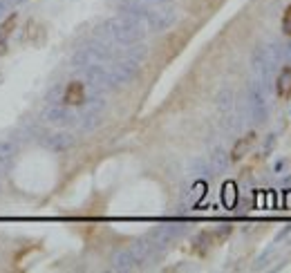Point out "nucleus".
Here are the masks:
<instances>
[{
    "mask_svg": "<svg viewBox=\"0 0 291 273\" xmlns=\"http://www.w3.org/2000/svg\"><path fill=\"white\" fill-rule=\"evenodd\" d=\"M85 101V87L79 81H72L70 85L65 87V94H63V103L65 105H81Z\"/></svg>",
    "mask_w": 291,
    "mask_h": 273,
    "instance_id": "nucleus-1",
    "label": "nucleus"
},
{
    "mask_svg": "<svg viewBox=\"0 0 291 273\" xmlns=\"http://www.w3.org/2000/svg\"><path fill=\"white\" fill-rule=\"evenodd\" d=\"M253 141H256V135H253V132H249V135H244L242 139H237V143L233 146V150H231V161H240L244 154L251 150Z\"/></svg>",
    "mask_w": 291,
    "mask_h": 273,
    "instance_id": "nucleus-2",
    "label": "nucleus"
},
{
    "mask_svg": "<svg viewBox=\"0 0 291 273\" xmlns=\"http://www.w3.org/2000/svg\"><path fill=\"white\" fill-rule=\"evenodd\" d=\"M275 90H278V96H282V99L291 96V68L280 70L278 81H275Z\"/></svg>",
    "mask_w": 291,
    "mask_h": 273,
    "instance_id": "nucleus-3",
    "label": "nucleus"
},
{
    "mask_svg": "<svg viewBox=\"0 0 291 273\" xmlns=\"http://www.w3.org/2000/svg\"><path fill=\"white\" fill-rule=\"evenodd\" d=\"M43 38H45V29L38 27L36 23H27V27H25V36H23L25 43H27V45H40V43H43Z\"/></svg>",
    "mask_w": 291,
    "mask_h": 273,
    "instance_id": "nucleus-4",
    "label": "nucleus"
},
{
    "mask_svg": "<svg viewBox=\"0 0 291 273\" xmlns=\"http://www.w3.org/2000/svg\"><path fill=\"white\" fill-rule=\"evenodd\" d=\"M16 23H18V16H16V14H12V16H9L3 25H0V36H5V38H7V36L16 29Z\"/></svg>",
    "mask_w": 291,
    "mask_h": 273,
    "instance_id": "nucleus-5",
    "label": "nucleus"
},
{
    "mask_svg": "<svg viewBox=\"0 0 291 273\" xmlns=\"http://www.w3.org/2000/svg\"><path fill=\"white\" fill-rule=\"evenodd\" d=\"M282 34L291 36V5L284 9V14H282Z\"/></svg>",
    "mask_w": 291,
    "mask_h": 273,
    "instance_id": "nucleus-6",
    "label": "nucleus"
},
{
    "mask_svg": "<svg viewBox=\"0 0 291 273\" xmlns=\"http://www.w3.org/2000/svg\"><path fill=\"white\" fill-rule=\"evenodd\" d=\"M5 51H7V38H5V36H0V56H3Z\"/></svg>",
    "mask_w": 291,
    "mask_h": 273,
    "instance_id": "nucleus-7",
    "label": "nucleus"
}]
</instances>
